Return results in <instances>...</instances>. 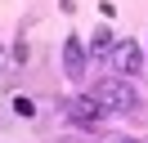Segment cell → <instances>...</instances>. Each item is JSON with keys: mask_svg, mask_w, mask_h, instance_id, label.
I'll return each mask as SVG.
<instances>
[{"mask_svg": "<svg viewBox=\"0 0 148 143\" xmlns=\"http://www.w3.org/2000/svg\"><path fill=\"white\" fill-rule=\"evenodd\" d=\"M112 72H117V76H135V72H144V49H139L135 40H121L117 49H112Z\"/></svg>", "mask_w": 148, "mask_h": 143, "instance_id": "cell-3", "label": "cell"}, {"mask_svg": "<svg viewBox=\"0 0 148 143\" xmlns=\"http://www.w3.org/2000/svg\"><path fill=\"white\" fill-rule=\"evenodd\" d=\"M90 45H94V54H112V31H108V27H99Z\"/></svg>", "mask_w": 148, "mask_h": 143, "instance_id": "cell-6", "label": "cell"}, {"mask_svg": "<svg viewBox=\"0 0 148 143\" xmlns=\"http://www.w3.org/2000/svg\"><path fill=\"white\" fill-rule=\"evenodd\" d=\"M63 72L72 80H81V72H85V49H81V36H67L63 40Z\"/></svg>", "mask_w": 148, "mask_h": 143, "instance_id": "cell-4", "label": "cell"}, {"mask_svg": "<svg viewBox=\"0 0 148 143\" xmlns=\"http://www.w3.org/2000/svg\"><path fill=\"white\" fill-rule=\"evenodd\" d=\"M103 112H108V107H103L94 94H76V98H67V121H76V125H99Z\"/></svg>", "mask_w": 148, "mask_h": 143, "instance_id": "cell-2", "label": "cell"}, {"mask_svg": "<svg viewBox=\"0 0 148 143\" xmlns=\"http://www.w3.org/2000/svg\"><path fill=\"white\" fill-rule=\"evenodd\" d=\"M94 98H99L108 112H130V107H139V94H135V85H130V76H103L99 85H94Z\"/></svg>", "mask_w": 148, "mask_h": 143, "instance_id": "cell-1", "label": "cell"}, {"mask_svg": "<svg viewBox=\"0 0 148 143\" xmlns=\"http://www.w3.org/2000/svg\"><path fill=\"white\" fill-rule=\"evenodd\" d=\"M9 107H14V112L23 116V121H32V116H36V103H32L27 94H14V103H9Z\"/></svg>", "mask_w": 148, "mask_h": 143, "instance_id": "cell-5", "label": "cell"}]
</instances>
